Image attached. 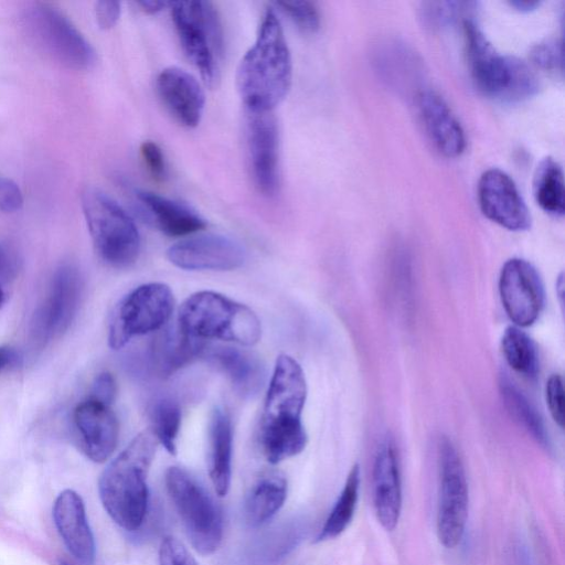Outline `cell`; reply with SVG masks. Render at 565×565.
<instances>
[{
	"instance_id": "603a6c76",
	"label": "cell",
	"mask_w": 565,
	"mask_h": 565,
	"mask_svg": "<svg viewBox=\"0 0 565 565\" xmlns=\"http://www.w3.org/2000/svg\"><path fill=\"white\" fill-rule=\"evenodd\" d=\"M203 355L230 379L234 390L244 397L257 394L265 382L262 362L249 352L217 345L206 348Z\"/></svg>"
},
{
	"instance_id": "1f68e13d",
	"label": "cell",
	"mask_w": 565,
	"mask_h": 565,
	"mask_svg": "<svg viewBox=\"0 0 565 565\" xmlns=\"http://www.w3.org/2000/svg\"><path fill=\"white\" fill-rule=\"evenodd\" d=\"M151 430L168 452H177V439L181 426V409L170 397L159 398L150 408Z\"/></svg>"
},
{
	"instance_id": "f546056e",
	"label": "cell",
	"mask_w": 565,
	"mask_h": 565,
	"mask_svg": "<svg viewBox=\"0 0 565 565\" xmlns=\"http://www.w3.org/2000/svg\"><path fill=\"white\" fill-rule=\"evenodd\" d=\"M508 364L521 375L534 379L540 370L539 353L533 340L519 327H508L501 339Z\"/></svg>"
},
{
	"instance_id": "3957f363",
	"label": "cell",
	"mask_w": 565,
	"mask_h": 565,
	"mask_svg": "<svg viewBox=\"0 0 565 565\" xmlns=\"http://www.w3.org/2000/svg\"><path fill=\"white\" fill-rule=\"evenodd\" d=\"M158 445L150 428L141 431L113 459L99 478L102 504L125 531H138L147 516L148 473Z\"/></svg>"
},
{
	"instance_id": "e575fe53",
	"label": "cell",
	"mask_w": 565,
	"mask_h": 565,
	"mask_svg": "<svg viewBox=\"0 0 565 565\" xmlns=\"http://www.w3.org/2000/svg\"><path fill=\"white\" fill-rule=\"evenodd\" d=\"M20 268L18 252L6 242H0V308L6 303L9 289Z\"/></svg>"
},
{
	"instance_id": "9c48e42d",
	"label": "cell",
	"mask_w": 565,
	"mask_h": 565,
	"mask_svg": "<svg viewBox=\"0 0 565 565\" xmlns=\"http://www.w3.org/2000/svg\"><path fill=\"white\" fill-rule=\"evenodd\" d=\"M174 298L163 282H148L127 294L116 306L108 330V344L124 348L132 338L160 331L170 320Z\"/></svg>"
},
{
	"instance_id": "ac0fdd59",
	"label": "cell",
	"mask_w": 565,
	"mask_h": 565,
	"mask_svg": "<svg viewBox=\"0 0 565 565\" xmlns=\"http://www.w3.org/2000/svg\"><path fill=\"white\" fill-rule=\"evenodd\" d=\"M465 46L472 78L487 95L500 97L510 75V56L500 55L471 20H463Z\"/></svg>"
},
{
	"instance_id": "e0dca14e",
	"label": "cell",
	"mask_w": 565,
	"mask_h": 565,
	"mask_svg": "<svg viewBox=\"0 0 565 565\" xmlns=\"http://www.w3.org/2000/svg\"><path fill=\"white\" fill-rule=\"evenodd\" d=\"M373 507L379 523L393 531L402 511V480L394 443L384 440L375 455L372 471Z\"/></svg>"
},
{
	"instance_id": "7402d4cb",
	"label": "cell",
	"mask_w": 565,
	"mask_h": 565,
	"mask_svg": "<svg viewBox=\"0 0 565 565\" xmlns=\"http://www.w3.org/2000/svg\"><path fill=\"white\" fill-rule=\"evenodd\" d=\"M135 195L149 222L168 236H188L206 226V221L183 203L145 190Z\"/></svg>"
},
{
	"instance_id": "d4e9b609",
	"label": "cell",
	"mask_w": 565,
	"mask_h": 565,
	"mask_svg": "<svg viewBox=\"0 0 565 565\" xmlns=\"http://www.w3.org/2000/svg\"><path fill=\"white\" fill-rule=\"evenodd\" d=\"M288 483L279 471H269L258 477L248 490L243 512L249 527H259L271 520L282 508Z\"/></svg>"
},
{
	"instance_id": "9a60e30c",
	"label": "cell",
	"mask_w": 565,
	"mask_h": 565,
	"mask_svg": "<svg viewBox=\"0 0 565 565\" xmlns=\"http://www.w3.org/2000/svg\"><path fill=\"white\" fill-rule=\"evenodd\" d=\"M478 201L486 217L514 232L531 227V214L514 181L504 171L486 170L478 181Z\"/></svg>"
},
{
	"instance_id": "836d02e7",
	"label": "cell",
	"mask_w": 565,
	"mask_h": 565,
	"mask_svg": "<svg viewBox=\"0 0 565 565\" xmlns=\"http://www.w3.org/2000/svg\"><path fill=\"white\" fill-rule=\"evenodd\" d=\"M275 7L287 15L294 24L306 33H315L320 28V12L310 1H276Z\"/></svg>"
},
{
	"instance_id": "44dd1931",
	"label": "cell",
	"mask_w": 565,
	"mask_h": 565,
	"mask_svg": "<svg viewBox=\"0 0 565 565\" xmlns=\"http://www.w3.org/2000/svg\"><path fill=\"white\" fill-rule=\"evenodd\" d=\"M418 115L436 149L446 157L460 156L466 148L463 129L445 99L434 90L419 92Z\"/></svg>"
},
{
	"instance_id": "cb8c5ba5",
	"label": "cell",
	"mask_w": 565,
	"mask_h": 565,
	"mask_svg": "<svg viewBox=\"0 0 565 565\" xmlns=\"http://www.w3.org/2000/svg\"><path fill=\"white\" fill-rule=\"evenodd\" d=\"M233 457V427L223 408L212 413L209 428V475L218 497H225L231 487Z\"/></svg>"
},
{
	"instance_id": "ffe728a7",
	"label": "cell",
	"mask_w": 565,
	"mask_h": 565,
	"mask_svg": "<svg viewBox=\"0 0 565 565\" xmlns=\"http://www.w3.org/2000/svg\"><path fill=\"white\" fill-rule=\"evenodd\" d=\"M53 519L73 557L84 565H92L96 545L81 495L71 489L62 491L54 502Z\"/></svg>"
},
{
	"instance_id": "d590c367",
	"label": "cell",
	"mask_w": 565,
	"mask_h": 565,
	"mask_svg": "<svg viewBox=\"0 0 565 565\" xmlns=\"http://www.w3.org/2000/svg\"><path fill=\"white\" fill-rule=\"evenodd\" d=\"M463 2H426L423 4L422 19L431 29H440L454 22L463 11Z\"/></svg>"
},
{
	"instance_id": "7a4b0ae2",
	"label": "cell",
	"mask_w": 565,
	"mask_h": 565,
	"mask_svg": "<svg viewBox=\"0 0 565 565\" xmlns=\"http://www.w3.org/2000/svg\"><path fill=\"white\" fill-rule=\"evenodd\" d=\"M292 81L291 55L275 10L262 17L254 44L242 57L236 72L239 96L250 113H267L288 94Z\"/></svg>"
},
{
	"instance_id": "8992f818",
	"label": "cell",
	"mask_w": 565,
	"mask_h": 565,
	"mask_svg": "<svg viewBox=\"0 0 565 565\" xmlns=\"http://www.w3.org/2000/svg\"><path fill=\"white\" fill-rule=\"evenodd\" d=\"M168 495L193 548L202 555L217 551L223 540V515L212 495L182 467L168 468Z\"/></svg>"
},
{
	"instance_id": "484cf974",
	"label": "cell",
	"mask_w": 565,
	"mask_h": 565,
	"mask_svg": "<svg viewBox=\"0 0 565 565\" xmlns=\"http://www.w3.org/2000/svg\"><path fill=\"white\" fill-rule=\"evenodd\" d=\"M162 329L151 348L153 365L162 376L170 375L193 359L203 355L206 349L203 340L186 334L179 326Z\"/></svg>"
},
{
	"instance_id": "277c9868",
	"label": "cell",
	"mask_w": 565,
	"mask_h": 565,
	"mask_svg": "<svg viewBox=\"0 0 565 565\" xmlns=\"http://www.w3.org/2000/svg\"><path fill=\"white\" fill-rule=\"evenodd\" d=\"M178 326L200 340H222L250 347L262 337V324L247 306L215 291H198L179 309Z\"/></svg>"
},
{
	"instance_id": "7bdbcfd3",
	"label": "cell",
	"mask_w": 565,
	"mask_h": 565,
	"mask_svg": "<svg viewBox=\"0 0 565 565\" xmlns=\"http://www.w3.org/2000/svg\"><path fill=\"white\" fill-rule=\"evenodd\" d=\"M121 12L120 2L102 0L95 4V17L97 24L103 30L111 29L119 20Z\"/></svg>"
},
{
	"instance_id": "ee69618b",
	"label": "cell",
	"mask_w": 565,
	"mask_h": 565,
	"mask_svg": "<svg viewBox=\"0 0 565 565\" xmlns=\"http://www.w3.org/2000/svg\"><path fill=\"white\" fill-rule=\"evenodd\" d=\"M19 360L18 353L8 347H0V372L9 365L17 363Z\"/></svg>"
},
{
	"instance_id": "bcb514c9",
	"label": "cell",
	"mask_w": 565,
	"mask_h": 565,
	"mask_svg": "<svg viewBox=\"0 0 565 565\" xmlns=\"http://www.w3.org/2000/svg\"><path fill=\"white\" fill-rule=\"evenodd\" d=\"M511 7L519 11H531L540 6L539 1H530V0H512L509 2Z\"/></svg>"
},
{
	"instance_id": "d6986e66",
	"label": "cell",
	"mask_w": 565,
	"mask_h": 565,
	"mask_svg": "<svg viewBox=\"0 0 565 565\" xmlns=\"http://www.w3.org/2000/svg\"><path fill=\"white\" fill-rule=\"evenodd\" d=\"M157 93L173 118L188 128L196 127L205 107V94L198 79L185 70L169 66L156 81Z\"/></svg>"
},
{
	"instance_id": "30bf717a",
	"label": "cell",
	"mask_w": 565,
	"mask_h": 565,
	"mask_svg": "<svg viewBox=\"0 0 565 565\" xmlns=\"http://www.w3.org/2000/svg\"><path fill=\"white\" fill-rule=\"evenodd\" d=\"M438 470L437 536L444 547L455 548L465 534L469 492L461 457L447 437L438 445Z\"/></svg>"
},
{
	"instance_id": "f1b7e54d",
	"label": "cell",
	"mask_w": 565,
	"mask_h": 565,
	"mask_svg": "<svg viewBox=\"0 0 565 565\" xmlns=\"http://www.w3.org/2000/svg\"><path fill=\"white\" fill-rule=\"evenodd\" d=\"M500 393L503 403L516 420L540 445L550 447V439L543 419L527 397L507 376H501Z\"/></svg>"
},
{
	"instance_id": "7c38bea8",
	"label": "cell",
	"mask_w": 565,
	"mask_h": 565,
	"mask_svg": "<svg viewBox=\"0 0 565 565\" xmlns=\"http://www.w3.org/2000/svg\"><path fill=\"white\" fill-rule=\"evenodd\" d=\"M499 294L505 313L514 326H532L544 307L545 291L536 268L525 259L504 263L499 277Z\"/></svg>"
},
{
	"instance_id": "8fae6325",
	"label": "cell",
	"mask_w": 565,
	"mask_h": 565,
	"mask_svg": "<svg viewBox=\"0 0 565 565\" xmlns=\"http://www.w3.org/2000/svg\"><path fill=\"white\" fill-rule=\"evenodd\" d=\"M82 288L75 266L65 264L55 270L46 298L32 321V334L38 343L45 344L68 329L79 307Z\"/></svg>"
},
{
	"instance_id": "8d00e7d4",
	"label": "cell",
	"mask_w": 565,
	"mask_h": 565,
	"mask_svg": "<svg viewBox=\"0 0 565 565\" xmlns=\"http://www.w3.org/2000/svg\"><path fill=\"white\" fill-rule=\"evenodd\" d=\"M535 65L547 71L563 70L562 43L557 40H546L536 44L531 51Z\"/></svg>"
},
{
	"instance_id": "f6af8a7d",
	"label": "cell",
	"mask_w": 565,
	"mask_h": 565,
	"mask_svg": "<svg viewBox=\"0 0 565 565\" xmlns=\"http://www.w3.org/2000/svg\"><path fill=\"white\" fill-rule=\"evenodd\" d=\"M137 4L146 13L156 14V13L162 11L163 9H166L168 6H170V2L156 1V0H142V1H138Z\"/></svg>"
},
{
	"instance_id": "6da1fadb",
	"label": "cell",
	"mask_w": 565,
	"mask_h": 565,
	"mask_svg": "<svg viewBox=\"0 0 565 565\" xmlns=\"http://www.w3.org/2000/svg\"><path fill=\"white\" fill-rule=\"evenodd\" d=\"M307 382L300 364L290 355L277 358L260 417V446L273 465L300 454L308 437L302 424Z\"/></svg>"
},
{
	"instance_id": "4dcf8cb0",
	"label": "cell",
	"mask_w": 565,
	"mask_h": 565,
	"mask_svg": "<svg viewBox=\"0 0 565 565\" xmlns=\"http://www.w3.org/2000/svg\"><path fill=\"white\" fill-rule=\"evenodd\" d=\"M307 526L302 521L291 523L274 531L257 547L256 559L264 565L275 564L285 558L303 539Z\"/></svg>"
},
{
	"instance_id": "f35d334b",
	"label": "cell",
	"mask_w": 565,
	"mask_h": 565,
	"mask_svg": "<svg viewBox=\"0 0 565 565\" xmlns=\"http://www.w3.org/2000/svg\"><path fill=\"white\" fill-rule=\"evenodd\" d=\"M140 156L146 169L156 181L167 178V164L161 148L151 140L140 145Z\"/></svg>"
},
{
	"instance_id": "5b68a950",
	"label": "cell",
	"mask_w": 565,
	"mask_h": 565,
	"mask_svg": "<svg viewBox=\"0 0 565 565\" xmlns=\"http://www.w3.org/2000/svg\"><path fill=\"white\" fill-rule=\"evenodd\" d=\"M82 207L99 257L111 267L131 266L141 245L132 217L113 198L93 186L83 192Z\"/></svg>"
},
{
	"instance_id": "d6a6232c",
	"label": "cell",
	"mask_w": 565,
	"mask_h": 565,
	"mask_svg": "<svg viewBox=\"0 0 565 565\" xmlns=\"http://www.w3.org/2000/svg\"><path fill=\"white\" fill-rule=\"evenodd\" d=\"M539 88L537 78L530 67L521 60L510 56V75L501 98L521 100L532 96Z\"/></svg>"
},
{
	"instance_id": "4316f807",
	"label": "cell",
	"mask_w": 565,
	"mask_h": 565,
	"mask_svg": "<svg viewBox=\"0 0 565 565\" xmlns=\"http://www.w3.org/2000/svg\"><path fill=\"white\" fill-rule=\"evenodd\" d=\"M360 467L354 465L315 542L329 541L341 535L352 522L359 500Z\"/></svg>"
},
{
	"instance_id": "83f0119b",
	"label": "cell",
	"mask_w": 565,
	"mask_h": 565,
	"mask_svg": "<svg viewBox=\"0 0 565 565\" xmlns=\"http://www.w3.org/2000/svg\"><path fill=\"white\" fill-rule=\"evenodd\" d=\"M533 194L536 203L546 213L554 216L564 214V173L562 167L553 158H544L536 167L533 178Z\"/></svg>"
},
{
	"instance_id": "52a82bcc",
	"label": "cell",
	"mask_w": 565,
	"mask_h": 565,
	"mask_svg": "<svg viewBox=\"0 0 565 565\" xmlns=\"http://www.w3.org/2000/svg\"><path fill=\"white\" fill-rule=\"evenodd\" d=\"M172 21L181 46L199 70L203 82L212 86L223 55V30L214 6L207 1L170 2Z\"/></svg>"
},
{
	"instance_id": "b9f144b4",
	"label": "cell",
	"mask_w": 565,
	"mask_h": 565,
	"mask_svg": "<svg viewBox=\"0 0 565 565\" xmlns=\"http://www.w3.org/2000/svg\"><path fill=\"white\" fill-rule=\"evenodd\" d=\"M23 196L20 188L12 180L0 177V211L14 212L21 209Z\"/></svg>"
},
{
	"instance_id": "ab89813d",
	"label": "cell",
	"mask_w": 565,
	"mask_h": 565,
	"mask_svg": "<svg viewBox=\"0 0 565 565\" xmlns=\"http://www.w3.org/2000/svg\"><path fill=\"white\" fill-rule=\"evenodd\" d=\"M545 398L548 411L554 422L563 427L564 425V388L563 380L558 374H553L546 382Z\"/></svg>"
},
{
	"instance_id": "2e32d148",
	"label": "cell",
	"mask_w": 565,
	"mask_h": 565,
	"mask_svg": "<svg viewBox=\"0 0 565 565\" xmlns=\"http://www.w3.org/2000/svg\"><path fill=\"white\" fill-rule=\"evenodd\" d=\"M73 419L82 452L94 462L106 461L116 449L119 436L111 407L88 397L77 405Z\"/></svg>"
},
{
	"instance_id": "74e56055",
	"label": "cell",
	"mask_w": 565,
	"mask_h": 565,
	"mask_svg": "<svg viewBox=\"0 0 565 565\" xmlns=\"http://www.w3.org/2000/svg\"><path fill=\"white\" fill-rule=\"evenodd\" d=\"M159 565H199L177 537H163L159 546Z\"/></svg>"
},
{
	"instance_id": "60d3db41",
	"label": "cell",
	"mask_w": 565,
	"mask_h": 565,
	"mask_svg": "<svg viewBox=\"0 0 565 565\" xmlns=\"http://www.w3.org/2000/svg\"><path fill=\"white\" fill-rule=\"evenodd\" d=\"M116 394L117 385L114 376L108 372H103L95 377L89 398L111 406Z\"/></svg>"
},
{
	"instance_id": "ba28073f",
	"label": "cell",
	"mask_w": 565,
	"mask_h": 565,
	"mask_svg": "<svg viewBox=\"0 0 565 565\" xmlns=\"http://www.w3.org/2000/svg\"><path fill=\"white\" fill-rule=\"evenodd\" d=\"M21 26L33 44L63 66L90 68L96 53L76 26L57 9L34 3L21 14Z\"/></svg>"
},
{
	"instance_id": "4fadbf2b",
	"label": "cell",
	"mask_w": 565,
	"mask_h": 565,
	"mask_svg": "<svg viewBox=\"0 0 565 565\" xmlns=\"http://www.w3.org/2000/svg\"><path fill=\"white\" fill-rule=\"evenodd\" d=\"M246 139L254 184L264 196L279 188V130L273 111H247Z\"/></svg>"
},
{
	"instance_id": "5bb4252c",
	"label": "cell",
	"mask_w": 565,
	"mask_h": 565,
	"mask_svg": "<svg viewBox=\"0 0 565 565\" xmlns=\"http://www.w3.org/2000/svg\"><path fill=\"white\" fill-rule=\"evenodd\" d=\"M167 257L174 266L185 270H233L246 257L244 247L221 234H199L171 245Z\"/></svg>"
}]
</instances>
